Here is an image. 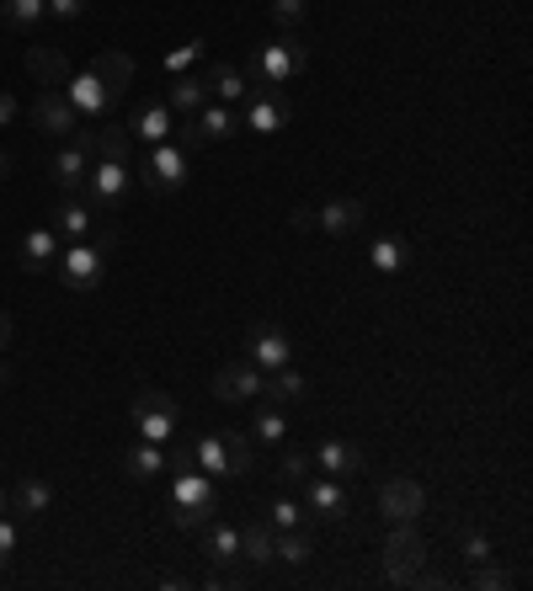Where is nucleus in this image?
<instances>
[{
    "label": "nucleus",
    "mask_w": 533,
    "mask_h": 591,
    "mask_svg": "<svg viewBox=\"0 0 533 591\" xmlns=\"http://www.w3.org/2000/svg\"><path fill=\"white\" fill-rule=\"evenodd\" d=\"M267 522H273L278 533H293V528H304V507H299L293 496H283V501H278V507L267 512Z\"/></svg>",
    "instance_id": "obj_39"
},
{
    "label": "nucleus",
    "mask_w": 533,
    "mask_h": 591,
    "mask_svg": "<svg viewBox=\"0 0 533 591\" xmlns=\"http://www.w3.org/2000/svg\"><path fill=\"white\" fill-rule=\"evenodd\" d=\"M107 251H113V235L102 240V245L70 240V245L59 251L54 273H59V282H65L70 293H96V288H102V277H107Z\"/></svg>",
    "instance_id": "obj_3"
},
{
    "label": "nucleus",
    "mask_w": 533,
    "mask_h": 591,
    "mask_svg": "<svg viewBox=\"0 0 533 591\" xmlns=\"http://www.w3.org/2000/svg\"><path fill=\"white\" fill-rule=\"evenodd\" d=\"M475 587H480V591H507V587H512V570H501V565L486 559V565H475Z\"/></svg>",
    "instance_id": "obj_40"
},
{
    "label": "nucleus",
    "mask_w": 533,
    "mask_h": 591,
    "mask_svg": "<svg viewBox=\"0 0 533 591\" xmlns=\"http://www.w3.org/2000/svg\"><path fill=\"white\" fill-rule=\"evenodd\" d=\"M288 224H293L299 235H304V230H315V208H293V213H288Z\"/></svg>",
    "instance_id": "obj_47"
},
{
    "label": "nucleus",
    "mask_w": 533,
    "mask_h": 591,
    "mask_svg": "<svg viewBox=\"0 0 533 591\" xmlns=\"http://www.w3.org/2000/svg\"><path fill=\"white\" fill-rule=\"evenodd\" d=\"M273 538H278V528L262 517V522H246L241 528V554H246L251 565H267L273 559Z\"/></svg>",
    "instance_id": "obj_32"
},
{
    "label": "nucleus",
    "mask_w": 533,
    "mask_h": 591,
    "mask_svg": "<svg viewBox=\"0 0 533 591\" xmlns=\"http://www.w3.org/2000/svg\"><path fill=\"white\" fill-rule=\"evenodd\" d=\"M204 102H208L204 76H171V85H165V107H171L176 118H198Z\"/></svg>",
    "instance_id": "obj_22"
},
{
    "label": "nucleus",
    "mask_w": 533,
    "mask_h": 591,
    "mask_svg": "<svg viewBox=\"0 0 533 591\" xmlns=\"http://www.w3.org/2000/svg\"><path fill=\"white\" fill-rule=\"evenodd\" d=\"M310 16V0H273V22L278 27H299Z\"/></svg>",
    "instance_id": "obj_41"
},
{
    "label": "nucleus",
    "mask_w": 533,
    "mask_h": 591,
    "mask_svg": "<svg viewBox=\"0 0 533 591\" xmlns=\"http://www.w3.org/2000/svg\"><path fill=\"white\" fill-rule=\"evenodd\" d=\"M288 421L278 405H267V410H256V421H251V442H283Z\"/></svg>",
    "instance_id": "obj_37"
},
{
    "label": "nucleus",
    "mask_w": 533,
    "mask_h": 591,
    "mask_svg": "<svg viewBox=\"0 0 533 591\" xmlns=\"http://www.w3.org/2000/svg\"><path fill=\"white\" fill-rule=\"evenodd\" d=\"M91 76L102 80L113 96H124L128 85H134V59H128V54H102V59L91 65Z\"/></svg>",
    "instance_id": "obj_31"
},
{
    "label": "nucleus",
    "mask_w": 533,
    "mask_h": 591,
    "mask_svg": "<svg viewBox=\"0 0 533 591\" xmlns=\"http://www.w3.org/2000/svg\"><path fill=\"white\" fill-rule=\"evenodd\" d=\"M5 176H11V155L0 150V182H5Z\"/></svg>",
    "instance_id": "obj_49"
},
{
    "label": "nucleus",
    "mask_w": 533,
    "mask_h": 591,
    "mask_svg": "<svg viewBox=\"0 0 533 591\" xmlns=\"http://www.w3.org/2000/svg\"><path fill=\"white\" fill-rule=\"evenodd\" d=\"M246 352L256 368H283V362H293V341H288V331H278V325H262V331H251Z\"/></svg>",
    "instance_id": "obj_18"
},
{
    "label": "nucleus",
    "mask_w": 533,
    "mask_h": 591,
    "mask_svg": "<svg viewBox=\"0 0 533 591\" xmlns=\"http://www.w3.org/2000/svg\"><path fill=\"white\" fill-rule=\"evenodd\" d=\"M59 251H65V245H59V230H54V224H48V230H27V235H22V267H27V273H54Z\"/></svg>",
    "instance_id": "obj_21"
},
{
    "label": "nucleus",
    "mask_w": 533,
    "mask_h": 591,
    "mask_svg": "<svg viewBox=\"0 0 533 591\" xmlns=\"http://www.w3.org/2000/svg\"><path fill=\"white\" fill-rule=\"evenodd\" d=\"M204 85H208V96H219V102H230V107H241V102L251 96V85H246V76H241V65H208Z\"/></svg>",
    "instance_id": "obj_23"
},
{
    "label": "nucleus",
    "mask_w": 533,
    "mask_h": 591,
    "mask_svg": "<svg viewBox=\"0 0 533 591\" xmlns=\"http://www.w3.org/2000/svg\"><path fill=\"white\" fill-rule=\"evenodd\" d=\"M134 432L144 437V442H171L176 432V399L165 390H139L134 394Z\"/></svg>",
    "instance_id": "obj_5"
},
{
    "label": "nucleus",
    "mask_w": 533,
    "mask_h": 591,
    "mask_svg": "<svg viewBox=\"0 0 533 591\" xmlns=\"http://www.w3.org/2000/svg\"><path fill=\"white\" fill-rule=\"evenodd\" d=\"M315 464H321L331 479H358V474L369 470V453H363L358 442H336V437H331V442L315 448Z\"/></svg>",
    "instance_id": "obj_14"
},
{
    "label": "nucleus",
    "mask_w": 533,
    "mask_h": 591,
    "mask_svg": "<svg viewBox=\"0 0 533 591\" xmlns=\"http://www.w3.org/2000/svg\"><path fill=\"white\" fill-rule=\"evenodd\" d=\"M48 507H54V485L38 479V474H22V479L5 490V512H16V517H43Z\"/></svg>",
    "instance_id": "obj_15"
},
{
    "label": "nucleus",
    "mask_w": 533,
    "mask_h": 591,
    "mask_svg": "<svg viewBox=\"0 0 533 591\" xmlns=\"http://www.w3.org/2000/svg\"><path fill=\"white\" fill-rule=\"evenodd\" d=\"M213 394H219L224 405H251V399H262V368H256V362H224V368L213 373Z\"/></svg>",
    "instance_id": "obj_11"
},
{
    "label": "nucleus",
    "mask_w": 533,
    "mask_h": 591,
    "mask_svg": "<svg viewBox=\"0 0 533 591\" xmlns=\"http://www.w3.org/2000/svg\"><path fill=\"white\" fill-rule=\"evenodd\" d=\"M427 507V490L406 479V474H395V479H384V490H379V512L390 517V522H416Z\"/></svg>",
    "instance_id": "obj_13"
},
{
    "label": "nucleus",
    "mask_w": 533,
    "mask_h": 591,
    "mask_svg": "<svg viewBox=\"0 0 533 591\" xmlns=\"http://www.w3.org/2000/svg\"><path fill=\"white\" fill-rule=\"evenodd\" d=\"M48 16L54 22H76V16H85V0H48Z\"/></svg>",
    "instance_id": "obj_44"
},
{
    "label": "nucleus",
    "mask_w": 533,
    "mask_h": 591,
    "mask_svg": "<svg viewBox=\"0 0 533 591\" xmlns=\"http://www.w3.org/2000/svg\"><path fill=\"white\" fill-rule=\"evenodd\" d=\"M27 76L38 80L43 91H59V85L76 76V70H70V59H65L54 43H33V48H27Z\"/></svg>",
    "instance_id": "obj_16"
},
{
    "label": "nucleus",
    "mask_w": 533,
    "mask_h": 591,
    "mask_svg": "<svg viewBox=\"0 0 533 591\" xmlns=\"http://www.w3.org/2000/svg\"><path fill=\"white\" fill-rule=\"evenodd\" d=\"M310 554H315V544H310V533H304V528H293V533H278V538H273V559L304 565Z\"/></svg>",
    "instance_id": "obj_36"
},
{
    "label": "nucleus",
    "mask_w": 533,
    "mask_h": 591,
    "mask_svg": "<svg viewBox=\"0 0 533 591\" xmlns=\"http://www.w3.org/2000/svg\"><path fill=\"white\" fill-rule=\"evenodd\" d=\"M85 171H91V155H85L81 144H65V150L54 155V187H59V193H81Z\"/></svg>",
    "instance_id": "obj_25"
},
{
    "label": "nucleus",
    "mask_w": 533,
    "mask_h": 591,
    "mask_svg": "<svg viewBox=\"0 0 533 591\" xmlns=\"http://www.w3.org/2000/svg\"><path fill=\"white\" fill-rule=\"evenodd\" d=\"M182 182H187V150L176 139L150 144V155H144V187L150 193H176Z\"/></svg>",
    "instance_id": "obj_6"
},
{
    "label": "nucleus",
    "mask_w": 533,
    "mask_h": 591,
    "mask_svg": "<svg viewBox=\"0 0 533 591\" xmlns=\"http://www.w3.org/2000/svg\"><path fill=\"white\" fill-rule=\"evenodd\" d=\"M16 113H22V102H16L11 91H0V128H5V123H16Z\"/></svg>",
    "instance_id": "obj_46"
},
{
    "label": "nucleus",
    "mask_w": 533,
    "mask_h": 591,
    "mask_svg": "<svg viewBox=\"0 0 533 591\" xmlns=\"http://www.w3.org/2000/svg\"><path fill=\"white\" fill-rule=\"evenodd\" d=\"M304 496H310V507H315L321 517H331V522H336V517H347V490H341L331 474H326V479H304Z\"/></svg>",
    "instance_id": "obj_29"
},
{
    "label": "nucleus",
    "mask_w": 533,
    "mask_h": 591,
    "mask_svg": "<svg viewBox=\"0 0 533 591\" xmlns=\"http://www.w3.org/2000/svg\"><path fill=\"white\" fill-rule=\"evenodd\" d=\"M124 470L134 474V479H155V474L171 470V459H165L161 442H144V437H139V442L124 453Z\"/></svg>",
    "instance_id": "obj_28"
},
{
    "label": "nucleus",
    "mask_w": 533,
    "mask_h": 591,
    "mask_svg": "<svg viewBox=\"0 0 533 591\" xmlns=\"http://www.w3.org/2000/svg\"><path fill=\"white\" fill-rule=\"evenodd\" d=\"M369 262H373V273L395 277V273H401V267L410 262L406 240H401V235H379V240H373V251H369Z\"/></svg>",
    "instance_id": "obj_34"
},
{
    "label": "nucleus",
    "mask_w": 533,
    "mask_h": 591,
    "mask_svg": "<svg viewBox=\"0 0 533 591\" xmlns=\"http://www.w3.org/2000/svg\"><path fill=\"white\" fill-rule=\"evenodd\" d=\"M76 144L96 160H128L134 155V134H128V123H118L113 113L96 118V128H76Z\"/></svg>",
    "instance_id": "obj_8"
},
{
    "label": "nucleus",
    "mask_w": 533,
    "mask_h": 591,
    "mask_svg": "<svg viewBox=\"0 0 533 591\" xmlns=\"http://www.w3.org/2000/svg\"><path fill=\"white\" fill-rule=\"evenodd\" d=\"M363 219H369V208H363L358 197H336L326 208H315V224H321L326 235H352V230H363Z\"/></svg>",
    "instance_id": "obj_20"
},
{
    "label": "nucleus",
    "mask_w": 533,
    "mask_h": 591,
    "mask_svg": "<svg viewBox=\"0 0 533 591\" xmlns=\"http://www.w3.org/2000/svg\"><path fill=\"white\" fill-rule=\"evenodd\" d=\"M198 54H204V43H198V38H193V43H182L176 54H165V76H187V65H193Z\"/></svg>",
    "instance_id": "obj_42"
},
{
    "label": "nucleus",
    "mask_w": 533,
    "mask_h": 591,
    "mask_svg": "<svg viewBox=\"0 0 533 591\" xmlns=\"http://www.w3.org/2000/svg\"><path fill=\"white\" fill-rule=\"evenodd\" d=\"M193 464H204L208 479H230V453H224V432L193 442Z\"/></svg>",
    "instance_id": "obj_33"
},
{
    "label": "nucleus",
    "mask_w": 533,
    "mask_h": 591,
    "mask_svg": "<svg viewBox=\"0 0 533 591\" xmlns=\"http://www.w3.org/2000/svg\"><path fill=\"white\" fill-rule=\"evenodd\" d=\"M262 394H267L273 405H299V399L310 394V384H304V373H293V362H283V368H273V373L262 379Z\"/></svg>",
    "instance_id": "obj_27"
},
{
    "label": "nucleus",
    "mask_w": 533,
    "mask_h": 591,
    "mask_svg": "<svg viewBox=\"0 0 533 591\" xmlns=\"http://www.w3.org/2000/svg\"><path fill=\"white\" fill-rule=\"evenodd\" d=\"M224 453H230V479L256 470V442L246 432H224Z\"/></svg>",
    "instance_id": "obj_35"
},
{
    "label": "nucleus",
    "mask_w": 533,
    "mask_h": 591,
    "mask_svg": "<svg viewBox=\"0 0 533 591\" xmlns=\"http://www.w3.org/2000/svg\"><path fill=\"white\" fill-rule=\"evenodd\" d=\"M0 384H5V368H0Z\"/></svg>",
    "instance_id": "obj_51"
},
{
    "label": "nucleus",
    "mask_w": 533,
    "mask_h": 591,
    "mask_svg": "<svg viewBox=\"0 0 533 591\" xmlns=\"http://www.w3.org/2000/svg\"><path fill=\"white\" fill-rule=\"evenodd\" d=\"M54 230L65 240H81L91 230V208L81 202V193H65V202L54 208Z\"/></svg>",
    "instance_id": "obj_30"
},
{
    "label": "nucleus",
    "mask_w": 533,
    "mask_h": 591,
    "mask_svg": "<svg viewBox=\"0 0 533 591\" xmlns=\"http://www.w3.org/2000/svg\"><path fill=\"white\" fill-rule=\"evenodd\" d=\"M304 65H310V48L299 38H278V43H262L246 59L241 76H246V85H273V91H278V85H288Z\"/></svg>",
    "instance_id": "obj_1"
},
{
    "label": "nucleus",
    "mask_w": 533,
    "mask_h": 591,
    "mask_svg": "<svg viewBox=\"0 0 533 591\" xmlns=\"http://www.w3.org/2000/svg\"><path fill=\"white\" fill-rule=\"evenodd\" d=\"M288 118H293V107H288L283 91H273V85H251L246 107H241V123H246L251 134H278V128H288Z\"/></svg>",
    "instance_id": "obj_7"
},
{
    "label": "nucleus",
    "mask_w": 533,
    "mask_h": 591,
    "mask_svg": "<svg viewBox=\"0 0 533 591\" xmlns=\"http://www.w3.org/2000/svg\"><path fill=\"white\" fill-rule=\"evenodd\" d=\"M5 341H11V315L0 310V352H5Z\"/></svg>",
    "instance_id": "obj_48"
},
{
    "label": "nucleus",
    "mask_w": 533,
    "mask_h": 591,
    "mask_svg": "<svg viewBox=\"0 0 533 591\" xmlns=\"http://www.w3.org/2000/svg\"><path fill=\"white\" fill-rule=\"evenodd\" d=\"M310 470H315V459H304V453H288L283 464H278V485H283V490H299V485L310 479Z\"/></svg>",
    "instance_id": "obj_38"
},
{
    "label": "nucleus",
    "mask_w": 533,
    "mask_h": 591,
    "mask_svg": "<svg viewBox=\"0 0 533 591\" xmlns=\"http://www.w3.org/2000/svg\"><path fill=\"white\" fill-rule=\"evenodd\" d=\"M59 91H65V102L76 107V118H91V123L107 118V113H113V102H118V96H113L102 80L91 76V70H85V76H70L65 85H59Z\"/></svg>",
    "instance_id": "obj_9"
},
{
    "label": "nucleus",
    "mask_w": 533,
    "mask_h": 591,
    "mask_svg": "<svg viewBox=\"0 0 533 591\" xmlns=\"http://www.w3.org/2000/svg\"><path fill=\"white\" fill-rule=\"evenodd\" d=\"M0 27L33 38L48 27V0H0Z\"/></svg>",
    "instance_id": "obj_19"
},
{
    "label": "nucleus",
    "mask_w": 533,
    "mask_h": 591,
    "mask_svg": "<svg viewBox=\"0 0 533 591\" xmlns=\"http://www.w3.org/2000/svg\"><path fill=\"white\" fill-rule=\"evenodd\" d=\"M85 193H91L96 208H118L128 197V160H96L85 171Z\"/></svg>",
    "instance_id": "obj_12"
},
{
    "label": "nucleus",
    "mask_w": 533,
    "mask_h": 591,
    "mask_svg": "<svg viewBox=\"0 0 533 591\" xmlns=\"http://www.w3.org/2000/svg\"><path fill=\"white\" fill-rule=\"evenodd\" d=\"M219 512V496H213V479L204 470H176L171 479V522L176 528H204L208 517Z\"/></svg>",
    "instance_id": "obj_2"
},
{
    "label": "nucleus",
    "mask_w": 533,
    "mask_h": 591,
    "mask_svg": "<svg viewBox=\"0 0 533 591\" xmlns=\"http://www.w3.org/2000/svg\"><path fill=\"white\" fill-rule=\"evenodd\" d=\"M0 512H5V490H0Z\"/></svg>",
    "instance_id": "obj_50"
},
{
    "label": "nucleus",
    "mask_w": 533,
    "mask_h": 591,
    "mask_svg": "<svg viewBox=\"0 0 533 591\" xmlns=\"http://www.w3.org/2000/svg\"><path fill=\"white\" fill-rule=\"evenodd\" d=\"M491 559V538L486 533H464V565H486Z\"/></svg>",
    "instance_id": "obj_43"
},
{
    "label": "nucleus",
    "mask_w": 533,
    "mask_h": 591,
    "mask_svg": "<svg viewBox=\"0 0 533 591\" xmlns=\"http://www.w3.org/2000/svg\"><path fill=\"white\" fill-rule=\"evenodd\" d=\"M128 134L134 139H144V144H161L176 134V113L165 107V102H139L134 107V118H128Z\"/></svg>",
    "instance_id": "obj_17"
},
{
    "label": "nucleus",
    "mask_w": 533,
    "mask_h": 591,
    "mask_svg": "<svg viewBox=\"0 0 533 591\" xmlns=\"http://www.w3.org/2000/svg\"><path fill=\"white\" fill-rule=\"evenodd\" d=\"M427 538L410 528V522H401L390 538H384V576L395 581V587H427Z\"/></svg>",
    "instance_id": "obj_4"
},
{
    "label": "nucleus",
    "mask_w": 533,
    "mask_h": 591,
    "mask_svg": "<svg viewBox=\"0 0 533 591\" xmlns=\"http://www.w3.org/2000/svg\"><path fill=\"white\" fill-rule=\"evenodd\" d=\"M193 123H198L204 139H230L235 128H246V123H241V107H230V102H204Z\"/></svg>",
    "instance_id": "obj_26"
},
{
    "label": "nucleus",
    "mask_w": 533,
    "mask_h": 591,
    "mask_svg": "<svg viewBox=\"0 0 533 591\" xmlns=\"http://www.w3.org/2000/svg\"><path fill=\"white\" fill-rule=\"evenodd\" d=\"M204 554L213 565H235L241 559V528H230V522H204Z\"/></svg>",
    "instance_id": "obj_24"
},
{
    "label": "nucleus",
    "mask_w": 533,
    "mask_h": 591,
    "mask_svg": "<svg viewBox=\"0 0 533 591\" xmlns=\"http://www.w3.org/2000/svg\"><path fill=\"white\" fill-rule=\"evenodd\" d=\"M33 128L48 134V139H70V134L81 128V118H76V107L65 102V91H38V96H33Z\"/></svg>",
    "instance_id": "obj_10"
},
{
    "label": "nucleus",
    "mask_w": 533,
    "mask_h": 591,
    "mask_svg": "<svg viewBox=\"0 0 533 591\" xmlns=\"http://www.w3.org/2000/svg\"><path fill=\"white\" fill-rule=\"evenodd\" d=\"M11 554H16V522L0 512V565H11Z\"/></svg>",
    "instance_id": "obj_45"
}]
</instances>
